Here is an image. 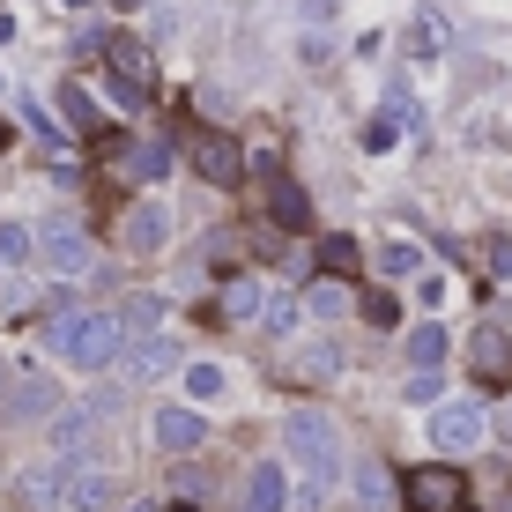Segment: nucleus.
Masks as SVG:
<instances>
[{"instance_id": "nucleus-1", "label": "nucleus", "mask_w": 512, "mask_h": 512, "mask_svg": "<svg viewBox=\"0 0 512 512\" xmlns=\"http://www.w3.org/2000/svg\"><path fill=\"white\" fill-rule=\"evenodd\" d=\"M45 349L67 357L75 372H104V364L127 357V334H119V312H52Z\"/></svg>"}, {"instance_id": "nucleus-2", "label": "nucleus", "mask_w": 512, "mask_h": 512, "mask_svg": "<svg viewBox=\"0 0 512 512\" xmlns=\"http://www.w3.org/2000/svg\"><path fill=\"white\" fill-rule=\"evenodd\" d=\"M282 453H290V468L305 475L312 498L334 490V475H342V431H334L320 409H290L282 416Z\"/></svg>"}, {"instance_id": "nucleus-3", "label": "nucleus", "mask_w": 512, "mask_h": 512, "mask_svg": "<svg viewBox=\"0 0 512 512\" xmlns=\"http://www.w3.org/2000/svg\"><path fill=\"white\" fill-rule=\"evenodd\" d=\"M97 52H104V67H112V97L127 104V112H141V104L156 97V52L141 45L134 30H104Z\"/></svg>"}, {"instance_id": "nucleus-4", "label": "nucleus", "mask_w": 512, "mask_h": 512, "mask_svg": "<svg viewBox=\"0 0 512 512\" xmlns=\"http://www.w3.org/2000/svg\"><path fill=\"white\" fill-rule=\"evenodd\" d=\"M401 505L409 512H468V475L446 461H423L401 475Z\"/></svg>"}, {"instance_id": "nucleus-5", "label": "nucleus", "mask_w": 512, "mask_h": 512, "mask_svg": "<svg viewBox=\"0 0 512 512\" xmlns=\"http://www.w3.org/2000/svg\"><path fill=\"white\" fill-rule=\"evenodd\" d=\"M38 260H45V275H67V282H75V275L97 268V245L82 238L75 223H45V231H38Z\"/></svg>"}, {"instance_id": "nucleus-6", "label": "nucleus", "mask_w": 512, "mask_h": 512, "mask_svg": "<svg viewBox=\"0 0 512 512\" xmlns=\"http://www.w3.org/2000/svg\"><path fill=\"white\" fill-rule=\"evenodd\" d=\"M490 438V416L475 409V401H446V409H431V446L438 453H475Z\"/></svg>"}, {"instance_id": "nucleus-7", "label": "nucleus", "mask_w": 512, "mask_h": 512, "mask_svg": "<svg viewBox=\"0 0 512 512\" xmlns=\"http://www.w3.org/2000/svg\"><path fill=\"white\" fill-rule=\"evenodd\" d=\"M119 498V483L104 468H75V461H60V483H52V505H67V512H104Z\"/></svg>"}, {"instance_id": "nucleus-8", "label": "nucleus", "mask_w": 512, "mask_h": 512, "mask_svg": "<svg viewBox=\"0 0 512 512\" xmlns=\"http://www.w3.org/2000/svg\"><path fill=\"white\" fill-rule=\"evenodd\" d=\"M186 156H193V171H201L208 186H238V179H245V149H238L231 134H208V127H201V134L186 141Z\"/></svg>"}, {"instance_id": "nucleus-9", "label": "nucleus", "mask_w": 512, "mask_h": 512, "mask_svg": "<svg viewBox=\"0 0 512 512\" xmlns=\"http://www.w3.org/2000/svg\"><path fill=\"white\" fill-rule=\"evenodd\" d=\"M468 364H475V379H490V386H505L512 379V334L498 320H483L468 334Z\"/></svg>"}, {"instance_id": "nucleus-10", "label": "nucleus", "mask_w": 512, "mask_h": 512, "mask_svg": "<svg viewBox=\"0 0 512 512\" xmlns=\"http://www.w3.org/2000/svg\"><path fill=\"white\" fill-rule=\"evenodd\" d=\"M164 238H171V208L164 201H134L127 223H119V245H127V253H164Z\"/></svg>"}, {"instance_id": "nucleus-11", "label": "nucleus", "mask_w": 512, "mask_h": 512, "mask_svg": "<svg viewBox=\"0 0 512 512\" xmlns=\"http://www.w3.org/2000/svg\"><path fill=\"white\" fill-rule=\"evenodd\" d=\"M104 416H112V401H90V409H67V416H52V453H60V461H75V453L90 446V431H97Z\"/></svg>"}, {"instance_id": "nucleus-12", "label": "nucleus", "mask_w": 512, "mask_h": 512, "mask_svg": "<svg viewBox=\"0 0 512 512\" xmlns=\"http://www.w3.org/2000/svg\"><path fill=\"white\" fill-rule=\"evenodd\" d=\"M149 431H156V446H164V453H193V446L208 438V423L193 416V409H156Z\"/></svg>"}, {"instance_id": "nucleus-13", "label": "nucleus", "mask_w": 512, "mask_h": 512, "mask_svg": "<svg viewBox=\"0 0 512 512\" xmlns=\"http://www.w3.org/2000/svg\"><path fill=\"white\" fill-rule=\"evenodd\" d=\"M112 156H119V179H141V186L171 171V149H164V141H119Z\"/></svg>"}, {"instance_id": "nucleus-14", "label": "nucleus", "mask_w": 512, "mask_h": 512, "mask_svg": "<svg viewBox=\"0 0 512 512\" xmlns=\"http://www.w3.org/2000/svg\"><path fill=\"white\" fill-rule=\"evenodd\" d=\"M245 512H290V483H282V461H260L245 475Z\"/></svg>"}, {"instance_id": "nucleus-15", "label": "nucleus", "mask_w": 512, "mask_h": 512, "mask_svg": "<svg viewBox=\"0 0 512 512\" xmlns=\"http://www.w3.org/2000/svg\"><path fill=\"white\" fill-rule=\"evenodd\" d=\"M164 372H179V342L171 334H149V342L127 349V379H164Z\"/></svg>"}, {"instance_id": "nucleus-16", "label": "nucleus", "mask_w": 512, "mask_h": 512, "mask_svg": "<svg viewBox=\"0 0 512 512\" xmlns=\"http://www.w3.org/2000/svg\"><path fill=\"white\" fill-rule=\"evenodd\" d=\"M52 409H60V386L52 379H15L0 394V416H52Z\"/></svg>"}, {"instance_id": "nucleus-17", "label": "nucleus", "mask_w": 512, "mask_h": 512, "mask_svg": "<svg viewBox=\"0 0 512 512\" xmlns=\"http://www.w3.org/2000/svg\"><path fill=\"white\" fill-rule=\"evenodd\" d=\"M268 216L282 223V231H305V223H312V201H305V186H297V179H282V171H275V179H268Z\"/></svg>"}, {"instance_id": "nucleus-18", "label": "nucleus", "mask_w": 512, "mask_h": 512, "mask_svg": "<svg viewBox=\"0 0 512 512\" xmlns=\"http://www.w3.org/2000/svg\"><path fill=\"white\" fill-rule=\"evenodd\" d=\"M260 305H268V297H260V282H253V275H231V282H223V297H216V320H253Z\"/></svg>"}, {"instance_id": "nucleus-19", "label": "nucleus", "mask_w": 512, "mask_h": 512, "mask_svg": "<svg viewBox=\"0 0 512 512\" xmlns=\"http://www.w3.org/2000/svg\"><path fill=\"white\" fill-rule=\"evenodd\" d=\"M156 327H164V305H156V297H127V305H119V334H127V342H149Z\"/></svg>"}, {"instance_id": "nucleus-20", "label": "nucleus", "mask_w": 512, "mask_h": 512, "mask_svg": "<svg viewBox=\"0 0 512 512\" xmlns=\"http://www.w3.org/2000/svg\"><path fill=\"white\" fill-rule=\"evenodd\" d=\"M438 357H446V327H438V320L409 327V364H416V372H438Z\"/></svg>"}, {"instance_id": "nucleus-21", "label": "nucleus", "mask_w": 512, "mask_h": 512, "mask_svg": "<svg viewBox=\"0 0 512 512\" xmlns=\"http://www.w3.org/2000/svg\"><path fill=\"white\" fill-rule=\"evenodd\" d=\"M0 260H8V268L38 260V231H30V223H0Z\"/></svg>"}, {"instance_id": "nucleus-22", "label": "nucleus", "mask_w": 512, "mask_h": 512, "mask_svg": "<svg viewBox=\"0 0 512 512\" xmlns=\"http://www.w3.org/2000/svg\"><path fill=\"white\" fill-rule=\"evenodd\" d=\"M290 372H297V379H334V372H342V342H320V349H305V357H297Z\"/></svg>"}, {"instance_id": "nucleus-23", "label": "nucleus", "mask_w": 512, "mask_h": 512, "mask_svg": "<svg viewBox=\"0 0 512 512\" xmlns=\"http://www.w3.org/2000/svg\"><path fill=\"white\" fill-rule=\"evenodd\" d=\"M386 498H394V483H386V468H379V461H364V468H357V505H364V512H379Z\"/></svg>"}, {"instance_id": "nucleus-24", "label": "nucleus", "mask_w": 512, "mask_h": 512, "mask_svg": "<svg viewBox=\"0 0 512 512\" xmlns=\"http://www.w3.org/2000/svg\"><path fill=\"white\" fill-rule=\"evenodd\" d=\"M60 112L75 119L82 134H97V104H90V90H82V82H60Z\"/></svg>"}, {"instance_id": "nucleus-25", "label": "nucleus", "mask_w": 512, "mask_h": 512, "mask_svg": "<svg viewBox=\"0 0 512 512\" xmlns=\"http://www.w3.org/2000/svg\"><path fill=\"white\" fill-rule=\"evenodd\" d=\"M379 268H386V275H423V245H416V238H394V245L379 253Z\"/></svg>"}, {"instance_id": "nucleus-26", "label": "nucleus", "mask_w": 512, "mask_h": 512, "mask_svg": "<svg viewBox=\"0 0 512 512\" xmlns=\"http://www.w3.org/2000/svg\"><path fill=\"white\" fill-rule=\"evenodd\" d=\"M305 305H312V312H320V320H342V312H349V305H357V297H349V282H320V290H312V297H305Z\"/></svg>"}, {"instance_id": "nucleus-27", "label": "nucleus", "mask_w": 512, "mask_h": 512, "mask_svg": "<svg viewBox=\"0 0 512 512\" xmlns=\"http://www.w3.org/2000/svg\"><path fill=\"white\" fill-rule=\"evenodd\" d=\"M320 268L327 275H357V238H320Z\"/></svg>"}, {"instance_id": "nucleus-28", "label": "nucleus", "mask_w": 512, "mask_h": 512, "mask_svg": "<svg viewBox=\"0 0 512 512\" xmlns=\"http://www.w3.org/2000/svg\"><path fill=\"white\" fill-rule=\"evenodd\" d=\"M186 394L193 401H223V364H186Z\"/></svg>"}, {"instance_id": "nucleus-29", "label": "nucleus", "mask_w": 512, "mask_h": 512, "mask_svg": "<svg viewBox=\"0 0 512 512\" xmlns=\"http://www.w3.org/2000/svg\"><path fill=\"white\" fill-rule=\"evenodd\" d=\"M268 334H297V320H305V305H297V297H268Z\"/></svg>"}, {"instance_id": "nucleus-30", "label": "nucleus", "mask_w": 512, "mask_h": 512, "mask_svg": "<svg viewBox=\"0 0 512 512\" xmlns=\"http://www.w3.org/2000/svg\"><path fill=\"white\" fill-rule=\"evenodd\" d=\"M357 312H364L372 327H394V320H401V312H394V297H386V290H364V297H357Z\"/></svg>"}, {"instance_id": "nucleus-31", "label": "nucleus", "mask_w": 512, "mask_h": 512, "mask_svg": "<svg viewBox=\"0 0 512 512\" xmlns=\"http://www.w3.org/2000/svg\"><path fill=\"white\" fill-rule=\"evenodd\" d=\"M409 45H416V52H438V45H446V30H438V15H416V23H409Z\"/></svg>"}, {"instance_id": "nucleus-32", "label": "nucleus", "mask_w": 512, "mask_h": 512, "mask_svg": "<svg viewBox=\"0 0 512 512\" xmlns=\"http://www.w3.org/2000/svg\"><path fill=\"white\" fill-rule=\"evenodd\" d=\"M23 112H30V127H38V134L52 141V149H60V141H67V134H60V119H52V112H45V104H23Z\"/></svg>"}, {"instance_id": "nucleus-33", "label": "nucleus", "mask_w": 512, "mask_h": 512, "mask_svg": "<svg viewBox=\"0 0 512 512\" xmlns=\"http://www.w3.org/2000/svg\"><path fill=\"white\" fill-rule=\"evenodd\" d=\"M401 401H438V372H416L409 386H401Z\"/></svg>"}, {"instance_id": "nucleus-34", "label": "nucleus", "mask_w": 512, "mask_h": 512, "mask_svg": "<svg viewBox=\"0 0 512 512\" xmlns=\"http://www.w3.org/2000/svg\"><path fill=\"white\" fill-rule=\"evenodd\" d=\"M490 268H498V275H512V238H490Z\"/></svg>"}, {"instance_id": "nucleus-35", "label": "nucleus", "mask_w": 512, "mask_h": 512, "mask_svg": "<svg viewBox=\"0 0 512 512\" xmlns=\"http://www.w3.org/2000/svg\"><path fill=\"white\" fill-rule=\"evenodd\" d=\"M498 438H505V446H512V401H505V416H498Z\"/></svg>"}, {"instance_id": "nucleus-36", "label": "nucleus", "mask_w": 512, "mask_h": 512, "mask_svg": "<svg viewBox=\"0 0 512 512\" xmlns=\"http://www.w3.org/2000/svg\"><path fill=\"white\" fill-rule=\"evenodd\" d=\"M0 149H8V119H0Z\"/></svg>"}, {"instance_id": "nucleus-37", "label": "nucleus", "mask_w": 512, "mask_h": 512, "mask_svg": "<svg viewBox=\"0 0 512 512\" xmlns=\"http://www.w3.org/2000/svg\"><path fill=\"white\" fill-rule=\"evenodd\" d=\"M127 512H156V505H127Z\"/></svg>"}, {"instance_id": "nucleus-38", "label": "nucleus", "mask_w": 512, "mask_h": 512, "mask_svg": "<svg viewBox=\"0 0 512 512\" xmlns=\"http://www.w3.org/2000/svg\"><path fill=\"white\" fill-rule=\"evenodd\" d=\"M67 8H90V0H67Z\"/></svg>"}, {"instance_id": "nucleus-39", "label": "nucleus", "mask_w": 512, "mask_h": 512, "mask_svg": "<svg viewBox=\"0 0 512 512\" xmlns=\"http://www.w3.org/2000/svg\"><path fill=\"white\" fill-rule=\"evenodd\" d=\"M119 8H141V0H119Z\"/></svg>"}, {"instance_id": "nucleus-40", "label": "nucleus", "mask_w": 512, "mask_h": 512, "mask_svg": "<svg viewBox=\"0 0 512 512\" xmlns=\"http://www.w3.org/2000/svg\"><path fill=\"white\" fill-rule=\"evenodd\" d=\"M0 394H8V372H0Z\"/></svg>"}, {"instance_id": "nucleus-41", "label": "nucleus", "mask_w": 512, "mask_h": 512, "mask_svg": "<svg viewBox=\"0 0 512 512\" xmlns=\"http://www.w3.org/2000/svg\"><path fill=\"white\" fill-rule=\"evenodd\" d=\"M171 512H193V505H171Z\"/></svg>"}]
</instances>
